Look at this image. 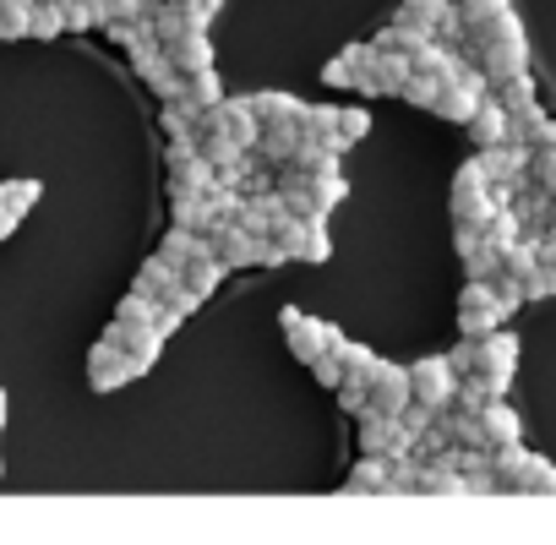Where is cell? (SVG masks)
Here are the masks:
<instances>
[{
  "mask_svg": "<svg viewBox=\"0 0 556 545\" xmlns=\"http://www.w3.org/2000/svg\"><path fill=\"white\" fill-rule=\"evenodd\" d=\"M267 240L285 251V262H328L333 256V240H328V224L323 218H301V213H285Z\"/></svg>",
  "mask_w": 556,
  "mask_h": 545,
  "instance_id": "obj_1",
  "label": "cell"
},
{
  "mask_svg": "<svg viewBox=\"0 0 556 545\" xmlns=\"http://www.w3.org/2000/svg\"><path fill=\"white\" fill-rule=\"evenodd\" d=\"M507 317H513V306L496 295L491 279H469V284H464V295H458V333H464V339H485V333L502 328Z\"/></svg>",
  "mask_w": 556,
  "mask_h": 545,
  "instance_id": "obj_2",
  "label": "cell"
},
{
  "mask_svg": "<svg viewBox=\"0 0 556 545\" xmlns=\"http://www.w3.org/2000/svg\"><path fill=\"white\" fill-rule=\"evenodd\" d=\"M278 328H285V344H290V355H295L301 366H312L317 355H328V350L344 339L333 322H323V317H306L301 306H285V312H278Z\"/></svg>",
  "mask_w": 556,
  "mask_h": 545,
  "instance_id": "obj_3",
  "label": "cell"
},
{
  "mask_svg": "<svg viewBox=\"0 0 556 545\" xmlns=\"http://www.w3.org/2000/svg\"><path fill=\"white\" fill-rule=\"evenodd\" d=\"M513 371H518V339L502 333V328H491V333L480 339V355H475V371H469V377H480L496 398H507Z\"/></svg>",
  "mask_w": 556,
  "mask_h": 545,
  "instance_id": "obj_4",
  "label": "cell"
},
{
  "mask_svg": "<svg viewBox=\"0 0 556 545\" xmlns=\"http://www.w3.org/2000/svg\"><path fill=\"white\" fill-rule=\"evenodd\" d=\"M496 207H502V202H496V191H491V180H485L480 159H469V164L453 175V218H464V224H480V229H485V218H491Z\"/></svg>",
  "mask_w": 556,
  "mask_h": 545,
  "instance_id": "obj_5",
  "label": "cell"
},
{
  "mask_svg": "<svg viewBox=\"0 0 556 545\" xmlns=\"http://www.w3.org/2000/svg\"><path fill=\"white\" fill-rule=\"evenodd\" d=\"M409 388H415V404H426V409H453L458 371L447 366V355H420V360H409Z\"/></svg>",
  "mask_w": 556,
  "mask_h": 545,
  "instance_id": "obj_6",
  "label": "cell"
},
{
  "mask_svg": "<svg viewBox=\"0 0 556 545\" xmlns=\"http://www.w3.org/2000/svg\"><path fill=\"white\" fill-rule=\"evenodd\" d=\"M361 426H355V436H361V453H382V458H399V453H415V431L404 426V415H377V409H366V415H355Z\"/></svg>",
  "mask_w": 556,
  "mask_h": 545,
  "instance_id": "obj_7",
  "label": "cell"
},
{
  "mask_svg": "<svg viewBox=\"0 0 556 545\" xmlns=\"http://www.w3.org/2000/svg\"><path fill=\"white\" fill-rule=\"evenodd\" d=\"M137 377H142V366H137L121 344L99 339V344L88 350V388H93V393H115V388H126V382H137Z\"/></svg>",
  "mask_w": 556,
  "mask_h": 545,
  "instance_id": "obj_8",
  "label": "cell"
},
{
  "mask_svg": "<svg viewBox=\"0 0 556 545\" xmlns=\"http://www.w3.org/2000/svg\"><path fill=\"white\" fill-rule=\"evenodd\" d=\"M480 159V169H485V180L491 186H513V191H523L529 186V142H496V148H480L475 153Z\"/></svg>",
  "mask_w": 556,
  "mask_h": 545,
  "instance_id": "obj_9",
  "label": "cell"
},
{
  "mask_svg": "<svg viewBox=\"0 0 556 545\" xmlns=\"http://www.w3.org/2000/svg\"><path fill=\"white\" fill-rule=\"evenodd\" d=\"M491 83H502V77H518V72H529V39L518 34V39H491V45H475V50H464Z\"/></svg>",
  "mask_w": 556,
  "mask_h": 545,
  "instance_id": "obj_10",
  "label": "cell"
},
{
  "mask_svg": "<svg viewBox=\"0 0 556 545\" xmlns=\"http://www.w3.org/2000/svg\"><path fill=\"white\" fill-rule=\"evenodd\" d=\"M415 496H469V480L458 469V447H442L431 458H420V485Z\"/></svg>",
  "mask_w": 556,
  "mask_h": 545,
  "instance_id": "obj_11",
  "label": "cell"
},
{
  "mask_svg": "<svg viewBox=\"0 0 556 545\" xmlns=\"http://www.w3.org/2000/svg\"><path fill=\"white\" fill-rule=\"evenodd\" d=\"M404 83H409V61H404L399 50L371 45V61H366V77L355 83V93H366V99H377V93H404Z\"/></svg>",
  "mask_w": 556,
  "mask_h": 545,
  "instance_id": "obj_12",
  "label": "cell"
},
{
  "mask_svg": "<svg viewBox=\"0 0 556 545\" xmlns=\"http://www.w3.org/2000/svg\"><path fill=\"white\" fill-rule=\"evenodd\" d=\"M409 398H415V388H409V366L377 360V371H371V409H377V415H404Z\"/></svg>",
  "mask_w": 556,
  "mask_h": 545,
  "instance_id": "obj_13",
  "label": "cell"
},
{
  "mask_svg": "<svg viewBox=\"0 0 556 545\" xmlns=\"http://www.w3.org/2000/svg\"><path fill=\"white\" fill-rule=\"evenodd\" d=\"M104 339H110V344H121V350H126V355L142 366V377H148V371L159 366V355H164V339H159V328H137V322H121V317L104 328Z\"/></svg>",
  "mask_w": 556,
  "mask_h": 545,
  "instance_id": "obj_14",
  "label": "cell"
},
{
  "mask_svg": "<svg viewBox=\"0 0 556 545\" xmlns=\"http://www.w3.org/2000/svg\"><path fill=\"white\" fill-rule=\"evenodd\" d=\"M164 55H169V66L175 72H207L213 66V39H207V28H180L175 39H164Z\"/></svg>",
  "mask_w": 556,
  "mask_h": 545,
  "instance_id": "obj_15",
  "label": "cell"
},
{
  "mask_svg": "<svg viewBox=\"0 0 556 545\" xmlns=\"http://www.w3.org/2000/svg\"><path fill=\"white\" fill-rule=\"evenodd\" d=\"M213 186H218V169H213L202 153L169 159V197H207Z\"/></svg>",
  "mask_w": 556,
  "mask_h": 545,
  "instance_id": "obj_16",
  "label": "cell"
},
{
  "mask_svg": "<svg viewBox=\"0 0 556 545\" xmlns=\"http://www.w3.org/2000/svg\"><path fill=\"white\" fill-rule=\"evenodd\" d=\"M224 279H229V267H224V256H218L213 245H207V251H197V256L180 267V284H186L191 295H202V301H207Z\"/></svg>",
  "mask_w": 556,
  "mask_h": 545,
  "instance_id": "obj_17",
  "label": "cell"
},
{
  "mask_svg": "<svg viewBox=\"0 0 556 545\" xmlns=\"http://www.w3.org/2000/svg\"><path fill=\"white\" fill-rule=\"evenodd\" d=\"M507 496H556V464L540 458V453H523V464H518Z\"/></svg>",
  "mask_w": 556,
  "mask_h": 545,
  "instance_id": "obj_18",
  "label": "cell"
},
{
  "mask_svg": "<svg viewBox=\"0 0 556 545\" xmlns=\"http://www.w3.org/2000/svg\"><path fill=\"white\" fill-rule=\"evenodd\" d=\"M464 126H469V142H475V148H496V142H507V110H502L491 93L475 104V115H469Z\"/></svg>",
  "mask_w": 556,
  "mask_h": 545,
  "instance_id": "obj_19",
  "label": "cell"
},
{
  "mask_svg": "<svg viewBox=\"0 0 556 545\" xmlns=\"http://www.w3.org/2000/svg\"><path fill=\"white\" fill-rule=\"evenodd\" d=\"M480 436H485V447H496V442H518L523 436V420H518V409L507 404V398H491L480 415Z\"/></svg>",
  "mask_w": 556,
  "mask_h": 545,
  "instance_id": "obj_20",
  "label": "cell"
},
{
  "mask_svg": "<svg viewBox=\"0 0 556 545\" xmlns=\"http://www.w3.org/2000/svg\"><path fill=\"white\" fill-rule=\"evenodd\" d=\"M339 491L344 496H388V458L382 453H361V464L344 474Z\"/></svg>",
  "mask_w": 556,
  "mask_h": 545,
  "instance_id": "obj_21",
  "label": "cell"
},
{
  "mask_svg": "<svg viewBox=\"0 0 556 545\" xmlns=\"http://www.w3.org/2000/svg\"><path fill=\"white\" fill-rule=\"evenodd\" d=\"M295 148H301V126H295V121H273V126H262V137H256V153H262L273 169L290 164Z\"/></svg>",
  "mask_w": 556,
  "mask_h": 545,
  "instance_id": "obj_22",
  "label": "cell"
},
{
  "mask_svg": "<svg viewBox=\"0 0 556 545\" xmlns=\"http://www.w3.org/2000/svg\"><path fill=\"white\" fill-rule=\"evenodd\" d=\"M366 61H371V45H350V50H339V55L323 66V83H328V88H355V83L366 77Z\"/></svg>",
  "mask_w": 556,
  "mask_h": 545,
  "instance_id": "obj_23",
  "label": "cell"
},
{
  "mask_svg": "<svg viewBox=\"0 0 556 545\" xmlns=\"http://www.w3.org/2000/svg\"><path fill=\"white\" fill-rule=\"evenodd\" d=\"M207 245H213V235H197V229H180V224H169V235H164L159 256H164V262L180 272V267H186L197 251H207Z\"/></svg>",
  "mask_w": 556,
  "mask_h": 545,
  "instance_id": "obj_24",
  "label": "cell"
},
{
  "mask_svg": "<svg viewBox=\"0 0 556 545\" xmlns=\"http://www.w3.org/2000/svg\"><path fill=\"white\" fill-rule=\"evenodd\" d=\"M491 99L507 110V115H523V110H534L540 104V93H534V83H529V72H518V77H502V83H491Z\"/></svg>",
  "mask_w": 556,
  "mask_h": 545,
  "instance_id": "obj_25",
  "label": "cell"
},
{
  "mask_svg": "<svg viewBox=\"0 0 556 545\" xmlns=\"http://www.w3.org/2000/svg\"><path fill=\"white\" fill-rule=\"evenodd\" d=\"M218 99H224V83H218V72H213V66L186 77V93H180V104H186V110H197V115H202V110H213Z\"/></svg>",
  "mask_w": 556,
  "mask_h": 545,
  "instance_id": "obj_26",
  "label": "cell"
},
{
  "mask_svg": "<svg viewBox=\"0 0 556 545\" xmlns=\"http://www.w3.org/2000/svg\"><path fill=\"white\" fill-rule=\"evenodd\" d=\"M245 99H251V110H256L262 126H273V121H295V115H301V99H295V93H278V88H273V93H245Z\"/></svg>",
  "mask_w": 556,
  "mask_h": 545,
  "instance_id": "obj_27",
  "label": "cell"
},
{
  "mask_svg": "<svg viewBox=\"0 0 556 545\" xmlns=\"http://www.w3.org/2000/svg\"><path fill=\"white\" fill-rule=\"evenodd\" d=\"M159 312H164V301H159L153 290H137V284H131V295L115 306V317H121V322H137V328H153Z\"/></svg>",
  "mask_w": 556,
  "mask_h": 545,
  "instance_id": "obj_28",
  "label": "cell"
},
{
  "mask_svg": "<svg viewBox=\"0 0 556 545\" xmlns=\"http://www.w3.org/2000/svg\"><path fill=\"white\" fill-rule=\"evenodd\" d=\"M447 7H453V0H404L393 23H409V28H426V34H437V23L447 17Z\"/></svg>",
  "mask_w": 556,
  "mask_h": 545,
  "instance_id": "obj_29",
  "label": "cell"
},
{
  "mask_svg": "<svg viewBox=\"0 0 556 545\" xmlns=\"http://www.w3.org/2000/svg\"><path fill=\"white\" fill-rule=\"evenodd\" d=\"M61 17H66V34H93L104 28V0H61Z\"/></svg>",
  "mask_w": 556,
  "mask_h": 545,
  "instance_id": "obj_30",
  "label": "cell"
},
{
  "mask_svg": "<svg viewBox=\"0 0 556 545\" xmlns=\"http://www.w3.org/2000/svg\"><path fill=\"white\" fill-rule=\"evenodd\" d=\"M295 126H301L306 137H333V142H339V110H333V104H301ZM339 153H344V148H339Z\"/></svg>",
  "mask_w": 556,
  "mask_h": 545,
  "instance_id": "obj_31",
  "label": "cell"
},
{
  "mask_svg": "<svg viewBox=\"0 0 556 545\" xmlns=\"http://www.w3.org/2000/svg\"><path fill=\"white\" fill-rule=\"evenodd\" d=\"M61 34H66L61 0H34V23H28V39H61Z\"/></svg>",
  "mask_w": 556,
  "mask_h": 545,
  "instance_id": "obj_32",
  "label": "cell"
},
{
  "mask_svg": "<svg viewBox=\"0 0 556 545\" xmlns=\"http://www.w3.org/2000/svg\"><path fill=\"white\" fill-rule=\"evenodd\" d=\"M426 39H437V34H426V28H409V23H393V28H382V34H377V45H382V50H399L404 61H409V55H415Z\"/></svg>",
  "mask_w": 556,
  "mask_h": 545,
  "instance_id": "obj_33",
  "label": "cell"
},
{
  "mask_svg": "<svg viewBox=\"0 0 556 545\" xmlns=\"http://www.w3.org/2000/svg\"><path fill=\"white\" fill-rule=\"evenodd\" d=\"M34 0H0V39H28Z\"/></svg>",
  "mask_w": 556,
  "mask_h": 545,
  "instance_id": "obj_34",
  "label": "cell"
},
{
  "mask_svg": "<svg viewBox=\"0 0 556 545\" xmlns=\"http://www.w3.org/2000/svg\"><path fill=\"white\" fill-rule=\"evenodd\" d=\"M175 284H180V272H175L164 256H148L142 272H137V290H153V295H164V290H175Z\"/></svg>",
  "mask_w": 556,
  "mask_h": 545,
  "instance_id": "obj_35",
  "label": "cell"
},
{
  "mask_svg": "<svg viewBox=\"0 0 556 545\" xmlns=\"http://www.w3.org/2000/svg\"><path fill=\"white\" fill-rule=\"evenodd\" d=\"M333 393H339V409L344 415H366L371 409V377H344Z\"/></svg>",
  "mask_w": 556,
  "mask_h": 545,
  "instance_id": "obj_36",
  "label": "cell"
},
{
  "mask_svg": "<svg viewBox=\"0 0 556 545\" xmlns=\"http://www.w3.org/2000/svg\"><path fill=\"white\" fill-rule=\"evenodd\" d=\"M437 88H442V77H437V72H409V83H404V93H399V99H409L415 110H431Z\"/></svg>",
  "mask_w": 556,
  "mask_h": 545,
  "instance_id": "obj_37",
  "label": "cell"
},
{
  "mask_svg": "<svg viewBox=\"0 0 556 545\" xmlns=\"http://www.w3.org/2000/svg\"><path fill=\"white\" fill-rule=\"evenodd\" d=\"M458 7V17H464V34L475 28V23H485V17H496V12H507L513 0H453Z\"/></svg>",
  "mask_w": 556,
  "mask_h": 545,
  "instance_id": "obj_38",
  "label": "cell"
},
{
  "mask_svg": "<svg viewBox=\"0 0 556 545\" xmlns=\"http://www.w3.org/2000/svg\"><path fill=\"white\" fill-rule=\"evenodd\" d=\"M366 131H371V115L366 110H339V148L366 142Z\"/></svg>",
  "mask_w": 556,
  "mask_h": 545,
  "instance_id": "obj_39",
  "label": "cell"
},
{
  "mask_svg": "<svg viewBox=\"0 0 556 545\" xmlns=\"http://www.w3.org/2000/svg\"><path fill=\"white\" fill-rule=\"evenodd\" d=\"M475 355H480V339H464V333H458V344L447 350V366H453L458 377H469V371H475Z\"/></svg>",
  "mask_w": 556,
  "mask_h": 545,
  "instance_id": "obj_40",
  "label": "cell"
},
{
  "mask_svg": "<svg viewBox=\"0 0 556 545\" xmlns=\"http://www.w3.org/2000/svg\"><path fill=\"white\" fill-rule=\"evenodd\" d=\"M159 301H164V306H169V312H175V317H180V322H186V317H191V312H197V306H202V295H191V290H186V284H175V290H164V295H159Z\"/></svg>",
  "mask_w": 556,
  "mask_h": 545,
  "instance_id": "obj_41",
  "label": "cell"
},
{
  "mask_svg": "<svg viewBox=\"0 0 556 545\" xmlns=\"http://www.w3.org/2000/svg\"><path fill=\"white\" fill-rule=\"evenodd\" d=\"M312 377H317L323 388H339V382H344V366H339V355H333V350H328V355H317V360H312Z\"/></svg>",
  "mask_w": 556,
  "mask_h": 545,
  "instance_id": "obj_42",
  "label": "cell"
},
{
  "mask_svg": "<svg viewBox=\"0 0 556 545\" xmlns=\"http://www.w3.org/2000/svg\"><path fill=\"white\" fill-rule=\"evenodd\" d=\"M7 202H12V207H23V213H28V207H34V202H39V186H34V180H7Z\"/></svg>",
  "mask_w": 556,
  "mask_h": 545,
  "instance_id": "obj_43",
  "label": "cell"
},
{
  "mask_svg": "<svg viewBox=\"0 0 556 545\" xmlns=\"http://www.w3.org/2000/svg\"><path fill=\"white\" fill-rule=\"evenodd\" d=\"M153 328H159V339H164V344H169V339H175V328H180V317H175V312H169V306H164V312H159V322H153Z\"/></svg>",
  "mask_w": 556,
  "mask_h": 545,
  "instance_id": "obj_44",
  "label": "cell"
},
{
  "mask_svg": "<svg viewBox=\"0 0 556 545\" xmlns=\"http://www.w3.org/2000/svg\"><path fill=\"white\" fill-rule=\"evenodd\" d=\"M0 426H7V393H0Z\"/></svg>",
  "mask_w": 556,
  "mask_h": 545,
  "instance_id": "obj_45",
  "label": "cell"
}]
</instances>
